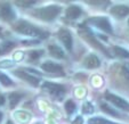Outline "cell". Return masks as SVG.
Listing matches in <instances>:
<instances>
[{
  "mask_svg": "<svg viewBox=\"0 0 129 124\" xmlns=\"http://www.w3.org/2000/svg\"><path fill=\"white\" fill-rule=\"evenodd\" d=\"M14 30L21 34H25V35H30V37H38V38H46L47 33L44 32L42 30L38 29L36 25L31 24V23L26 22V21H20L17 22L14 26Z\"/></svg>",
  "mask_w": 129,
  "mask_h": 124,
  "instance_id": "6da1fadb",
  "label": "cell"
},
{
  "mask_svg": "<svg viewBox=\"0 0 129 124\" xmlns=\"http://www.w3.org/2000/svg\"><path fill=\"white\" fill-rule=\"evenodd\" d=\"M62 8L59 6H47V7H42V8H38L36 9L32 14L39 18L41 21H45V22H50V21L55 20L57 16L59 15Z\"/></svg>",
  "mask_w": 129,
  "mask_h": 124,
  "instance_id": "7a4b0ae2",
  "label": "cell"
},
{
  "mask_svg": "<svg viewBox=\"0 0 129 124\" xmlns=\"http://www.w3.org/2000/svg\"><path fill=\"white\" fill-rule=\"evenodd\" d=\"M88 24H91L94 26H96L97 29L102 30V31L106 32V33H113V29L112 25L110 23L109 18L107 17H93V18H89L87 21Z\"/></svg>",
  "mask_w": 129,
  "mask_h": 124,
  "instance_id": "3957f363",
  "label": "cell"
},
{
  "mask_svg": "<svg viewBox=\"0 0 129 124\" xmlns=\"http://www.w3.org/2000/svg\"><path fill=\"white\" fill-rule=\"evenodd\" d=\"M44 90H46L48 93L54 96L57 99H62L65 95V88L62 84H57V83H51V82H45L42 84Z\"/></svg>",
  "mask_w": 129,
  "mask_h": 124,
  "instance_id": "277c9868",
  "label": "cell"
},
{
  "mask_svg": "<svg viewBox=\"0 0 129 124\" xmlns=\"http://www.w3.org/2000/svg\"><path fill=\"white\" fill-rule=\"evenodd\" d=\"M16 14L14 9L8 3H1L0 4V20L5 21V22H12L15 20Z\"/></svg>",
  "mask_w": 129,
  "mask_h": 124,
  "instance_id": "5b68a950",
  "label": "cell"
},
{
  "mask_svg": "<svg viewBox=\"0 0 129 124\" xmlns=\"http://www.w3.org/2000/svg\"><path fill=\"white\" fill-rule=\"evenodd\" d=\"M105 98H106L109 101H111L113 105H115L117 107H119L120 109H123V110H129V102L126 101L123 98L119 97V96L114 95V93H111L107 91L105 93Z\"/></svg>",
  "mask_w": 129,
  "mask_h": 124,
  "instance_id": "8992f818",
  "label": "cell"
},
{
  "mask_svg": "<svg viewBox=\"0 0 129 124\" xmlns=\"http://www.w3.org/2000/svg\"><path fill=\"white\" fill-rule=\"evenodd\" d=\"M58 38L62 41V43L65 46V48L69 51L72 50V44H73V40H72V35H71L70 31L65 29H62L58 31Z\"/></svg>",
  "mask_w": 129,
  "mask_h": 124,
  "instance_id": "52a82bcc",
  "label": "cell"
},
{
  "mask_svg": "<svg viewBox=\"0 0 129 124\" xmlns=\"http://www.w3.org/2000/svg\"><path fill=\"white\" fill-rule=\"evenodd\" d=\"M15 74H16L18 78H21L24 81H26L27 83H30L31 85H33V87H38V84H39V79L33 76L32 74H29L27 72L17 70V71H15Z\"/></svg>",
  "mask_w": 129,
  "mask_h": 124,
  "instance_id": "ba28073f",
  "label": "cell"
},
{
  "mask_svg": "<svg viewBox=\"0 0 129 124\" xmlns=\"http://www.w3.org/2000/svg\"><path fill=\"white\" fill-rule=\"evenodd\" d=\"M110 13L115 16L117 18H123L127 15H129V7L124 5H117L113 6L111 9H110Z\"/></svg>",
  "mask_w": 129,
  "mask_h": 124,
  "instance_id": "9c48e42d",
  "label": "cell"
},
{
  "mask_svg": "<svg viewBox=\"0 0 129 124\" xmlns=\"http://www.w3.org/2000/svg\"><path fill=\"white\" fill-rule=\"evenodd\" d=\"M81 34H82V38H85L86 40H88V41H89L90 43H91V44H94V46H95L97 49H100V50H102L103 52H104V54L109 55V52H107V50H106V49H105L104 47H103L102 44H101L100 42H98L97 40L95 39V37H94L93 34L90 33V32L88 31L87 29H85V30H83V32H81Z\"/></svg>",
  "mask_w": 129,
  "mask_h": 124,
  "instance_id": "30bf717a",
  "label": "cell"
},
{
  "mask_svg": "<svg viewBox=\"0 0 129 124\" xmlns=\"http://www.w3.org/2000/svg\"><path fill=\"white\" fill-rule=\"evenodd\" d=\"M41 68L45 72H48V73H62L63 72V67L59 64H56L50 60L45 61L41 65Z\"/></svg>",
  "mask_w": 129,
  "mask_h": 124,
  "instance_id": "8fae6325",
  "label": "cell"
},
{
  "mask_svg": "<svg viewBox=\"0 0 129 124\" xmlns=\"http://www.w3.org/2000/svg\"><path fill=\"white\" fill-rule=\"evenodd\" d=\"M83 66L86 68H89V70H94V68H97L101 66V61L98 59V57L96 55H89L85 58L83 60Z\"/></svg>",
  "mask_w": 129,
  "mask_h": 124,
  "instance_id": "7c38bea8",
  "label": "cell"
},
{
  "mask_svg": "<svg viewBox=\"0 0 129 124\" xmlns=\"http://www.w3.org/2000/svg\"><path fill=\"white\" fill-rule=\"evenodd\" d=\"M82 15V9H81L79 6H70V7L66 9V17L69 20H77Z\"/></svg>",
  "mask_w": 129,
  "mask_h": 124,
  "instance_id": "4fadbf2b",
  "label": "cell"
},
{
  "mask_svg": "<svg viewBox=\"0 0 129 124\" xmlns=\"http://www.w3.org/2000/svg\"><path fill=\"white\" fill-rule=\"evenodd\" d=\"M48 50H49V54L57 59H63L64 56H65L63 49H62L61 47L56 46V44H50V46L48 47Z\"/></svg>",
  "mask_w": 129,
  "mask_h": 124,
  "instance_id": "5bb4252c",
  "label": "cell"
},
{
  "mask_svg": "<svg viewBox=\"0 0 129 124\" xmlns=\"http://www.w3.org/2000/svg\"><path fill=\"white\" fill-rule=\"evenodd\" d=\"M23 93H20V92H12L9 95V106L10 108H15L16 105L21 101V99L23 98Z\"/></svg>",
  "mask_w": 129,
  "mask_h": 124,
  "instance_id": "9a60e30c",
  "label": "cell"
},
{
  "mask_svg": "<svg viewBox=\"0 0 129 124\" xmlns=\"http://www.w3.org/2000/svg\"><path fill=\"white\" fill-rule=\"evenodd\" d=\"M15 47V43L12 41H5L0 44V55H5L9 52L13 48Z\"/></svg>",
  "mask_w": 129,
  "mask_h": 124,
  "instance_id": "2e32d148",
  "label": "cell"
},
{
  "mask_svg": "<svg viewBox=\"0 0 129 124\" xmlns=\"http://www.w3.org/2000/svg\"><path fill=\"white\" fill-rule=\"evenodd\" d=\"M88 124H119V123L107 121V119L102 118L100 116H96V117H91V118L88 119Z\"/></svg>",
  "mask_w": 129,
  "mask_h": 124,
  "instance_id": "e0dca14e",
  "label": "cell"
},
{
  "mask_svg": "<svg viewBox=\"0 0 129 124\" xmlns=\"http://www.w3.org/2000/svg\"><path fill=\"white\" fill-rule=\"evenodd\" d=\"M15 117H16L21 123H27V122L31 119V115L26 112H22V110L15 113Z\"/></svg>",
  "mask_w": 129,
  "mask_h": 124,
  "instance_id": "ac0fdd59",
  "label": "cell"
},
{
  "mask_svg": "<svg viewBox=\"0 0 129 124\" xmlns=\"http://www.w3.org/2000/svg\"><path fill=\"white\" fill-rule=\"evenodd\" d=\"M113 51H114V54L117 55V56L121 57V58H129V51L121 48V47L114 46L113 47Z\"/></svg>",
  "mask_w": 129,
  "mask_h": 124,
  "instance_id": "d6986e66",
  "label": "cell"
},
{
  "mask_svg": "<svg viewBox=\"0 0 129 124\" xmlns=\"http://www.w3.org/2000/svg\"><path fill=\"white\" fill-rule=\"evenodd\" d=\"M42 54H44V50H32L29 52V58L30 60L36 61L42 56Z\"/></svg>",
  "mask_w": 129,
  "mask_h": 124,
  "instance_id": "ffe728a7",
  "label": "cell"
},
{
  "mask_svg": "<svg viewBox=\"0 0 129 124\" xmlns=\"http://www.w3.org/2000/svg\"><path fill=\"white\" fill-rule=\"evenodd\" d=\"M64 108H65L68 114H72V113L76 110V104H74L72 100H68V101L65 102V105H64Z\"/></svg>",
  "mask_w": 129,
  "mask_h": 124,
  "instance_id": "44dd1931",
  "label": "cell"
},
{
  "mask_svg": "<svg viewBox=\"0 0 129 124\" xmlns=\"http://www.w3.org/2000/svg\"><path fill=\"white\" fill-rule=\"evenodd\" d=\"M0 82H1V84L5 85V87H9V85L14 84V83H13V81L10 80V79L8 78L6 74H4V73H0Z\"/></svg>",
  "mask_w": 129,
  "mask_h": 124,
  "instance_id": "7402d4cb",
  "label": "cell"
},
{
  "mask_svg": "<svg viewBox=\"0 0 129 124\" xmlns=\"http://www.w3.org/2000/svg\"><path fill=\"white\" fill-rule=\"evenodd\" d=\"M82 113L83 114H91V113H94V106L90 102L86 101L83 102L82 105Z\"/></svg>",
  "mask_w": 129,
  "mask_h": 124,
  "instance_id": "603a6c76",
  "label": "cell"
},
{
  "mask_svg": "<svg viewBox=\"0 0 129 124\" xmlns=\"http://www.w3.org/2000/svg\"><path fill=\"white\" fill-rule=\"evenodd\" d=\"M101 109H102L103 112H105V113H107V114H110V115H113V116H118V113L115 112L114 109H112V108L110 107V106H107L106 104H102V105H101Z\"/></svg>",
  "mask_w": 129,
  "mask_h": 124,
  "instance_id": "cb8c5ba5",
  "label": "cell"
},
{
  "mask_svg": "<svg viewBox=\"0 0 129 124\" xmlns=\"http://www.w3.org/2000/svg\"><path fill=\"white\" fill-rule=\"evenodd\" d=\"M17 5L18 6H23V7H30V6L34 5V1H17Z\"/></svg>",
  "mask_w": 129,
  "mask_h": 124,
  "instance_id": "d4e9b609",
  "label": "cell"
},
{
  "mask_svg": "<svg viewBox=\"0 0 129 124\" xmlns=\"http://www.w3.org/2000/svg\"><path fill=\"white\" fill-rule=\"evenodd\" d=\"M13 65H14V63H13V61H10V60L0 61V67H6V68H8V67H12Z\"/></svg>",
  "mask_w": 129,
  "mask_h": 124,
  "instance_id": "484cf974",
  "label": "cell"
},
{
  "mask_svg": "<svg viewBox=\"0 0 129 124\" xmlns=\"http://www.w3.org/2000/svg\"><path fill=\"white\" fill-rule=\"evenodd\" d=\"M72 124H83V121H82V117H80V116H78L74 121L72 122Z\"/></svg>",
  "mask_w": 129,
  "mask_h": 124,
  "instance_id": "4316f807",
  "label": "cell"
},
{
  "mask_svg": "<svg viewBox=\"0 0 129 124\" xmlns=\"http://www.w3.org/2000/svg\"><path fill=\"white\" fill-rule=\"evenodd\" d=\"M122 72H123V75L126 76V79L129 81V68L123 67V68H122Z\"/></svg>",
  "mask_w": 129,
  "mask_h": 124,
  "instance_id": "83f0119b",
  "label": "cell"
},
{
  "mask_svg": "<svg viewBox=\"0 0 129 124\" xmlns=\"http://www.w3.org/2000/svg\"><path fill=\"white\" fill-rule=\"evenodd\" d=\"M5 102H6L5 96H4V95H1V93H0V106H3V105H5Z\"/></svg>",
  "mask_w": 129,
  "mask_h": 124,
  "instance_id": "f1b7e54d",
  "label": "cell"
},
{
  "mask_svg": "<svg viewBox=\"0 0 129 124\" xmlns=\"http://www.w3.org/2000/svg\"><path fill=\"white\" fill-rule=\"evenodd\" d=\"M3 117H4V114L0 112V123H1V121H3Z\"/></svg>",
  "mask_w": 129,
  "mask_h": 124,
  "instance_id": "f546056e",
  "label": "cell"
},
{
  "mask_svg": "<svg viewBox=\"0 0 129 124\" xmlns=\"http://www.w3.org/2000/svg\"><path fill=\"white\" fill-rule=\"evenodd\" d=\"M6 124H14V123H13L12 121H8V122H7V123H6Z\"/></svg>",
  "mask_w": 129,
  "mask_h": 124,
  "instance_id": "4dcf8cb0",
  "label": "cell"
},
{
  "mask_svg": "<svg viewBox=\"0 0 129 124\" xmlns=\"http://www.w3.org/2000/svg\"><path fill=\"white\" fill-rule=\"evenodd\" d=\"M128 24H129V21H128Z\"/></svg>",
  "mask_w": 129,
  "mask_h": 124,
  "instance_id": "1f68e13d",
  "label": "cell"
}]
</instances>
